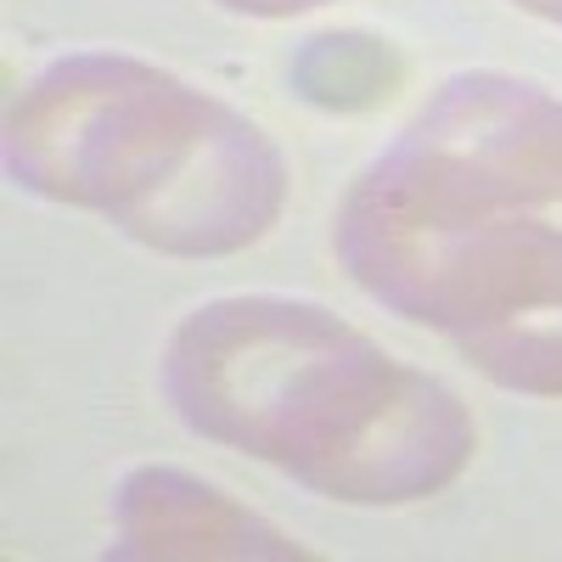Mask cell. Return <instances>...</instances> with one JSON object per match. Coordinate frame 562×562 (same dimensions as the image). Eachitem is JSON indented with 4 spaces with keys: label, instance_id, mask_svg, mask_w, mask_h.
I'll return each instance as SVG.
<instances>
[{
    "label": "cell",
    "instance_id": "cell-3",
    "mask_svg": "<svg viewBox=\"0 0 562 562\" xmlns=\"http://www.w3.org/2000/svg\"><path fill=\"white\" fill-rule=\"evenodd\" d=\"M7 169L29 192L186 259L259 243L288 203V158L248 113L119 52L63 57L23 90Z\"/></svg>",
    "mask_w": 562,
    "mask_h": 562
},
{
    "label": "cell",
    "instance_id": "cell-6",
    "mask_svg": "<svg viewBox=\"0 0 562 562\" xmlns=\"http://www.w3.org/2000/svg\"><path fill=\"white\" fill-rule=\"evenodd\" d=\"M231 12H248V18H293V12H315L326 0H220Z\"/></svg>",
    "mask_w": 562,
    "mask_h": 562
},
{
    "label": "cell",
    "instance_id": "cell-5",
    "mask_svg": "<svg viewBox=\"0 0 562 562\" xmlns=\"http://www.w3.org/2000/svg\"><path fill=\"white\" fill-rule=\"evenodd\" d=\"M288 79L304 102L333 108V113H366L389 102L405 85V57L389 40L338 29V34H315L299 45V57L288 63Z\"/></svg>",
    "mask_w": 562,
    "mask_h": 562
},
{
    "label": "cell",
    "instance_id": "cell-2",
    "mask_svg": "<svg viewBox=\"0 0 562 562\" xmlns=\"http://www.w3.org/2000/svg\"><path fill=\"white\" fill-rule=\"evenodd\" d=\"M158 378L192 434L349 506L428 501L479 450L456 389L304 299L237 293L192 310Z\"/></svg>",
    "mask_w": 562,
    "mask_h": 562
},
{
    "label": "cell",
    "instance_id": "cell-7",
    "mask_svg": "<svg viewBox=\"0 0 562 562\" xmlns=\"http://www.w3.org/2000/svg\"><path fill=\"white\" fill-rule=\"evenodd\" d=\"M524 12H535V18H551V23H562V0H518Z\"/></svg>",
    "mask_w": 562,
    "mask_h": 562
},
{
    "label": "cell",
    "instance_id": "cell-1",
    "mask_svg": "<svg viewBox=\"0 0 562 562\" xmlns=\"http://www.w3.org/2000/svg\"><path fill=\"white\" fill-rule=\"evenodd\" d=\"M338 259L490 383L562 400V102L456 74L338 209Z\"/></svg>",
    "mask_w": 562,
    "mask_h": 562
},
{
    "label": "cell",
    "instance_id": "cell-4",
    "mask_svg": "<svg viewBox=\"0 0 562 562\" xmlns=\"http://www.w3.org/2000/svg\"><path fill=\"white\" fill-rule=\"evenodd\" d=\"M113 557H310L304 546L281 540L248 506L198 484L175 467H140L119 484L113 501Z\"/></svg>",
    "mask_w": 562,
    "mask_h": 562
}]
</instances>
